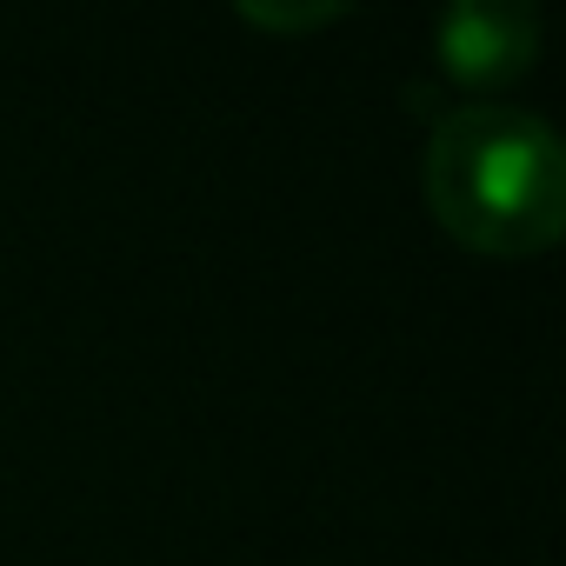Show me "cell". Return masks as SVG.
<instances>
[{"mask_svg": "<svg viewBox=\"0 0 566 566\" xmlns=\"http://www.w3.org/2000/svg\"><path fill=\"white\" fill-rule=\"evenodd\" d=\"M247 28H266V34H314V28H334V21H347L354 8L347 0H240L233 8Z\"/></svg>", "mask_w": 566, "mask_h": 566, "instance_id": "3", "label": "cell"}, {"mask_svg": "<svg viewBox=\"0 0 566 566\" xmlns=\"http://www.w3.org/2000/svg\"><path fill=\"white\" fill-rule=\"evenodd\" d=\"M433 54L460 87H506L539 61V14L526 0H453L433 21Z\"/></svg>", "mask_w": 566, "mask_h": 566, "instance_id": "2", "label": "cell"}, {"mask_svg": "<svg viewBox=\"0 0 566 566\" xmlns=\"http://www.w3.org/2000/svg\"><path fill=\"white\" fill-rule=\"evenodd\" d=\"M420 180L433 220L486 260H533L566 233V147L533 107H447L427 134Z\"/></svg>", "mask_w": 566, "mask_h": 566, "instance_id": "1", "label": "cell"}]
</instances>
